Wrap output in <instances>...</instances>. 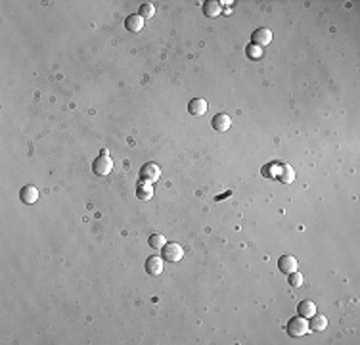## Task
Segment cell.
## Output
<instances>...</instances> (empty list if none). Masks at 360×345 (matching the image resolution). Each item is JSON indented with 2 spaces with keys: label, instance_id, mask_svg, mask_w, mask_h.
Instances as JSON below:
<instances>
[{
  "label": "cell",
  "instance_id": "10",
  "mask_svg": "<svg viewBox=\"0 0 360 345\" xmlns=\"http://www.w3.org/2000/svg\"><path fill=\"white\" fill-rule=\"evenodd\" d=\"M19 200H21V203H27V205L36 203V200H38V190L35 188L33 184L23 186V188H21V192H19Z\"/></svg>",
  "mask_w": 360,
  "mask_h": 345
},
{
  "label": "cell",
  "instance_id": "4",
  "mask_svg": "<svg viewBox=\"0 0 360 345\" xmlns=\"http://www.w3.org/2000/svg\"><path fill=\"white\" fill-rule=\"evenodd\" d=\"M184 255V250L180 248L179 244H165L163 248V259L167 263H179Z\"/></svg>",
  "mask_w": 360,
  "mask_h": 345
},
{
  "label": "cell",
  "instance_id": "12",
  "mask_svg": "<svg viewBox=\"0 0 360 345\" xmlns=\"http://www.w3.org/2000/svg\"><path fill=\"white\" fill-rule=\"evenodd\" d=\"M310 318H312V320L308 322V328H310L312 332H324V330H326V326H328V318H326V314L314 313Z\"/></svg>",
  "mask_w": 360,
  "mask_h": 345
},
{
  "label": "cell",
  "instance_id": "6",
  "mask_svg": "<svg viewBox=\"0 0 360 345\" xmlns=\"http://www.w3.org/2000/svg\"><path fill=\"white\" fill-rule=\"evenodd\" d=\"M163 267H165V259H161V257H150L148 261H146V272L150 274V276H159L161 272H163Z\"/></svg>",
  "mask_w": 360,
  "mask_h": 345
},
{
  "label": "cell",
  "instance_id": "13",
  "mask_svg": "<svg viewBox=\"0 0 360 345\" xmlns=\"http://www.w3.org/2000/svg\"><path fill=\"white\" fill-rule=\"evenodd\" d=\"M136 196H138V200H142V201L151 200V198H153L151 182H148V181H140V182L136 184Z\"/></svg>",
  "mask_w": 360,
  "mask_h": 345
},
{
  "label": "cell",
  "instance_id": "18",
  "mask_svg": "<svg viewBox=\"0 0 360 345\" xmlns=\"http://www.w3.org/2000/svg\"><path fill=\"white\" fill-rule=\"evenodd\" d=\"M165 236L163 234H151L150 236V246L153 250H163L165 248Z\"/></svg>",
  "mask_w": 360,
  "mask_h": 345
},
{
  "label": "cell",
  "instance_id": "19",
  "mask_svg": "<svg viewBox=\"0 0 360 345\" xmlns=\"http://www.w3.org/2000/svg\"><path fill=\"white\" fill-rule=\"evenodd\" d=\"M153 14H155V6L153 4H142V8H140V18L142 19H151Z\"/></svg>",
  "mask_w": 360,
  "mask_h": 345
},
{
  "label": "cell",
  "instance_id": "3",
  "mask_svg": "<svg viewBox=\"0 0 360 345\" xmlns=\"http://www.w3.org/2000/svg\"><path fill=\"white\" fill-rule=\"evenodd\" d=\"M140 177H142V181L155 182V181H159V177H161V169H159L157 163H144L142 169H140Z\"/></svg>",
  "mask_w": 360,
  "mask_h": 345
},
{
  "label": "cell",
  "instance_id": "16",
  "mask_svg": "<svg viewBox=\"0 0 360 345\" xmlns=\"http://www.w3.org/2000/svg\"><path fill=\"white\" fill-rule=\"evenodd\" d=\"M220 12H222V8H220V4L215 2V0H209V2L203 4V14H205L207 18H218Z\"/></svg>",
  "mask_w": 360,
  "mask_h": 345
},
{
  "label": "cell",
  "instance_id": "17",
  "mask_svg": "<svg viewBox=\"0 0 360 345\" xmlns=\"http://www.w3.org/2000/svg\"><path fill=\"white\" fill-rule=\"evenodd\" d=\"M245 54H247V58L249 60H261L263 58V54H265V50L261 48V46H257V44H249L247 48H245Z\"/></svg>",
  "mask_w": 360,
  "mask_h": 345
},
{
  "label": "cell",
  "instance_id": "7",
  "mask_svg": "<svg viewBox=\"0 0 360 345\" xmlns=\"http://www.w3.org/2000/svg\"><path fill=\"white\" fill-rule=\"evenodd\" d=\"M251 38H253V44H257V46H267V44H270L272 42V31L270 29H267V27H261V29H257V31L251 35Z\"/></svg>",
  "mask_w": 360,
  "mask_h": 345
},
{
  "label": "cell",
  "instance_id": "14",
  "mask_svg": "<svg viewBox=\"0 0 360 345\" xmlns=\"http://www.w3.org/2000/svg\"><path fill=\"white\" fill-rule=\"evenodd\" d=\"M297 311H299L301 316L310 318L312 314L316 313V303H314V301H310V299H303V301L299 303V307H297Z\"/></svg>",
  "mask_w": 360,
  "mask_h": 345
},
{
  "label": "cell",
  "instance_id": "9",
  "mask_svg": "<svg viewBox=\"0 0 360 345\" xmlns=\"http://www.w3.org/2000/svg\"><path fill=\"white\" fill-rule=\"evenodd\" d=\"M211 125H213L215 130H218V132H226V130L232 127V119H230L226 113H216V115L213 117Z\"/></svg>",
  "mask_w": 360,
  "mask_h": 345
},
{
  "label": "cell",
  "instance_id": "11",
  "mask_svg": "<svg viewBox=\"0 0 360 345\" xmlns=\"http://www.w3.org/2000/svg\"><path fill=\"white\" fill-rule=\"evenodd\" d=\"M125 27H126V31L130 33H138L144 29V19L140 18V14H132V16H128L126 19H125Z\"/></svg>",
  "mask_w": 360,
  "mask_h": 345
},
{
  "label": "cell",
  "instance_id": "5",
  "mask_svg": "<svg viewBox=\"0 0 360 345\" xmlns=\"http://www.w3.org/2000/svg\"><path fill=\"white\" fill-rule=\"evenodd\" d=\"M297 259L293 255H282L278 259V269L284 272V274H289V272H295L297 271Z\"/></svg>",
  "mask_w": 360,
  "mask_h": 345
},
{
  "label": "cell",
  "instance_id": "15",
  "mask_svg": "<svg viewBox=\"0 0 360 345\" xmlns=\"http://www.w3.org/2000/svg\"><path fill=\"white\" fill-rule=\"evenodd\" d=\"M278 179L284 182V184H291L295 181V173L289 165H280V173H278Z\"/></svg>",
  "mask_w": 360,
  "mask_h": 345
},
{
  "label": "cell",
  "instance_id": "2",
  "mask_svg": "<svg viewBox=\"0 0 360 345\" xmlns=\"http://www.w3.org/2000/svg\"><path fill=\"white\" fill-rule=\"evenodd\" d=\"M111 169H113V159L108 156V152H102V156L96 157L94 163H92V171H94V175H98V177L109 175Z\"/></svg>",
  "mask_w": 360,
  "mask_h": 345
},
{
  "label": "cell",
  "instance_id": "20",
  "mask_svg": "<svg viewBox=\"0 0 360 345\" xmlns=\"http://www.w3.org/2000/svg\"><path fill=\"white\" fill-rule=\"evenodd\" d=\"M288 284H289L291 288H299L301 284H303V274H299L297 271H295V272H289V274H288Z\"/></svg>",
  "mask_w": 360,
  "mask_h": 345
},
{
  "label": "cell",
  "instance_id": "1",
  "mask_svg": "<svg viewBox=\"0 0 360 345\" xmlns=\"http://www.w3.org/2000/svg\"><path fill=\"white\" fill-rule=\"evenodd\" d=\"M286 328H288V334H289L291 338H303V336H306V334L310 332L306 318H305V316H301V314L293 316V318H289Z\"/></svg>",
  "mask_w": 360,
  "mask_h": 345
},
{
  "label": "cell",
  "instance_id": "8",
  "mask_svg": "<svg viewBox=\"0 0 360 345\" xmlns=\"http://www.w3.org/2000/svg\"><path fill=\"white\" fill-rule=\"evenodd\" d=\"M188 111H190L192 115H196V117H201V115L207 113V102H205L203 98H194V100H190V104H188Z\"/></svg>",
  "mask_w": 360,
  "mask_h": 345
}]
</instances>
